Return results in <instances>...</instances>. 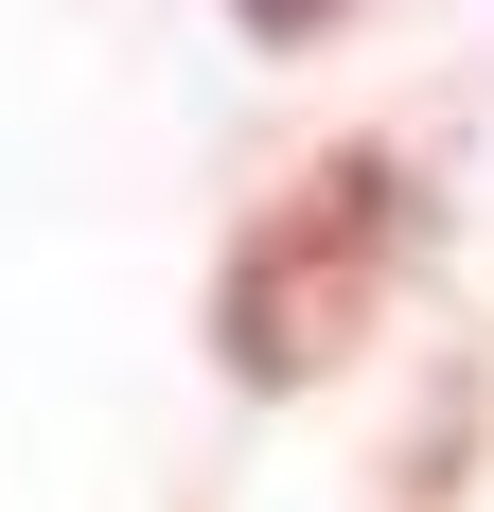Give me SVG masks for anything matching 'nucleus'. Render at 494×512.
<instances>
[{"mask_svg":"<svg viewBox=\"0 0 494 512\" xmlns=\"http://www.w3.org/2000/svg\"><path fill=\"white\" fill-rule=\"evenodd\" d=\"M406 230H424L406 142H336V159H300L283 195L247 212L230 283H212V354H230V389H318V371L371 336V301H389Z\"/></svg>","mask_w":494,"mask_h":512,"instance_id":"f257e3e1","label":"nucleus"},{"mask_svg":"<svg viewBox=\"0 0 494 512\" xmlns=\"http://www.w3.org/2000/svg\"><path fill=\"white\" fill-rule=\"evenodd\" d=\"M230 18H247V53H318V36L353 18V0H230Z\"/></svg>","mask_w":494,"mask_h":512,"instance_id":"f03ea898","label":"nucleus"}]
</instances>
